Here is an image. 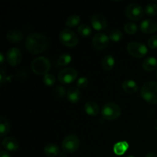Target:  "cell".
Segmentation results:
<instances>
[{"label":"cell","mask_w":157,"mask_h":157,"mask_svg":"<svg viewBox=\"0 0 157 157\" xmlns=\"http://www.w3.org/2000/svg\"><path fill=\"white\" fill-rule=\"evenodd\" d=\"M6 78H7V77H6L4 69L1 68V71H0V84H1V85H2L4 82H6Z\"/></svg>","instance_id":"34"},{"label":"cell","mask_w":157,"mask_h":157,"mask_svg":"<svg viewBox=\"0 0 157 157\" xmlns=\"http://www.w3.org/2000/svg\"><path fill=\"white\" fill-rule=\"evenodd\" d=\"M71 61V57L68 54H63L59 57L58 61V64L59 66L64 67V66L67 65Z\"/></svg>","instance_id":"28"},{"label":"cell","mask_w":157,"mask_h":157,"mask_svg":"<svg viewBox=\"0 0 157 157\" xmlns=\"http://www.w3.org/2000/svg\"><path fill=\"white\" fill-rule=\"evenodd\" d=\"M126 157H134V156H126Z\"/></svg>","instance_id":"38"},{"label":"cell","mask_w":157,"mask_h":157,"mask_svg":"<svg viewBox=\"0 0 157 157\" xmlns=\"http://www.w3.org/2000/svg\"><path fill=\"white\" fill-rule=\"evenodd\" d=\"M145 157H157V154L155 153H148Z\"/></svg>","instance_id":"36"},{"label":"cell","mask_w":157,"mask_h":157,"mask_svg":"<svg viewBox=\"0 0 157 157\" xmlns=\"http://www.w3.org/2000/svg\"><path fill=\"white\" fill-rule=\"evenodd\" d=\"M11 124L9 120L4 117H0V137H4L10 132Z\"/></svg>","instance_id":"19"},{"label":"cell","mask_w":157,"mask_h":157,"mask_svg":"<svg viewBox=\"0 0 157 157\" xmlns=\"http://www.w3.org/2000/svg\"><path fill=\"white\" fill-rule=\"evenodd\" d=\"M80 21H81V17L78 15H71L67 18V21H66V26L69 28H73L79 25Z\"/></svg>","instance_id":"25"},{"label":"cell","mask_w":157,"mask_h":157,"mask_svg":"<svg viewBox=\"0 0 157 157\" xmlns=\"http://www.w3.org/2000/svg\"><path fill=\"white\" fill-rule=\"evenodd\" d=\"M59 39L63 44L67 47H74L78 43V37L73 31L64 29L60 32Z\"/></svg>","instance_id":"7"},{"label":"cell","mask_w":157,"mask_h":157,"mask_svg":"<svg viewBox=\"0 0 157 157\" xmlns=\"http://www.w3.org/2000/svg\"><path fill=\"white\" fill-rule=\"evenodd\" d=\"M140 28L145 34L154 33L157 31V22L153 19H146L141 22Z\"/></svg>","instance_id":"13"},{"label":"cell","mask_w":157,"mask_h":157,"mask_svg":"<svg viewBox=\"0 0 157 157\" xmlns=\"http://www.w3.org/2000/svg\"><path fill=\"white\" fill-rule=\"evenodd\" d=\"M59 152L60 150L58 146L54 144H48V145H46L45 147L44 148V154L49 157H54L58 156Z\"/></svg>","instance_id":"21"},{"label":"cell","mask_w":157,"mask_h":157,"mask_svg":"<svg viewBox=\"0 0 157 157\" xmlns=\"http://www.w3.org/2000/svg\"><path fill=\"white\" fill-rule=\"evenodd\" d=\"M109 38L111 41L117 42L123 38V32L119 29H114V30L111 31L110 35H109Z\"/></svg>","instance_id":"27"},{"label":"cell","mask_w":157,"mask_h":157,"mask_svg":"<svg viewBox=\"0 0 157 157\" xmlns=\"http://www.w3.org/2000/svg\"><path fill=\"white\" fill-rule=\"evenodd\" d=\"M127 50L131 56L134 58H144L148 52L147 47L144 44L138 41H131L127 46Z\"/></svg>","instance_id":"5"},{"label":"cell","mask_w":157,"mask_h":157,"mask_svg":"<svg viewBox=\"0 0 157 157\" xmlns=\"http://www.w3.org/2000/svg\"><path fill=\"white\" fill-rule=\"evenodd\" d=\"M67 98L72 104H76L81 98V92L77 87H71L67 91Z\"/></svg>","instance_id":"15"},{"label":"cell","mask_w":157,"mask_h":157,"mask_svg":"<svg viewBox=\"0 0 157 157\" xmlns=\"http://www.w3.org/2000/svg\"><path fill=\"white\" fill-rule=\"evenodd\" d=\"M115 64V60L112 55H106L102 60V67L106 71H110L113 69Z\"/></svg>","instance_id":"22"},{"label":"cell","mask_w":157,"mask_h":157,"mask_svg":"<svg viewBox=\"0 0 157 157\" xmlns=\"http://www.w3.org/2000/svg\"><path fill=\"white\" fill-rule=\"evenodd\" d=\"M62 150L64 153H73L80 147V140L76 135H67L62 142Z\"/></svg>","instance_id":"6"},{"label":"cell","mask_w":157,"mask_h":157,"mask_svg":"<svg viewBox=\"0 0 157 157\" xmlns=\"http://www.w3.org/2000/svg\"><path fill=\"white\" fill-rule=\"evenodd\" d=\"M25 44L31 54L38 55L48 48L49 41L47 37L42 34L32 33L26 38Z\"/></svg>","instance_id":"1"},{"label":"cell","mask_w":157,"mask_h":157,"mask_svg":"<svg viewBox=\"0 0 157 157\" xmlns=\"http://www.w3.org/2000/svg\"><path fill=\"white\" fill-rule=\"evenodd\" d=\"M84 110L89 116L95 117L99 113L100 108L97 103L94 101H88L84 105Z\"/></svg>","instance_id":"17"},{"label":"cell","mask_w":157,"mask_h":157,"mask_svg":"<svg viewBox=\"0 0 157 157\" xmlns=\"http://www.w3.org/2000/svg\"><path fill=\"white\" fill-rule=\"evenodd\" d=\"M21 51L16 48H12L9 49L6 53V60L9 65L11 66H17L21 63Z\"/></svg>","instance_id":"11"},{"label":"cell","mask_w":157,"mask_h":157,"mask_svg":"<svg viewBox=\"0 0 157 157\" xmlns=\"http://www.w3.org/2000/svg\"><path fill=\"white\" fill-rule=\"evenodd\" d=\"M78 32L81 37L87 38V37H89L91 35L92 29L88 25L82 24L80 25L79 27L78 28Z\"/></svg>","instance_id":"24"},{"label":"cell","mask_w":157,"mask_h":157,"mask_svg":"<svg viewBox=\"0 0 157 157\" xmlns=\"http://www.w3.org/2000/svg\"><path fill=\"white\" fill-rule=\"evenodd\" d=\"M43 82L48 87H52L55 84V77L52 74H46L43 77Z\"/></svg>","instance_id":"29"},{"label":"cell","mask_w":157,"mask_h":157,"mask_svg":"<svg viewBox=\"0 0 157 157\" xmlns=\"http://www.w3.org/2000/svg\"><path fill=\"white\" fill-rule=\"evenodd\" d=\"M101 114L107 121H114L118 119L121 115V108L115 103H107L103 107Z\"/></svg>","instance_id":"4"},{"label":"cell","mask_w":157,"mask_h":157,"mask_svg":"<svg viewBox=\"0 0 157 157\" xmlns=\"http://www.w3.org/2000/svg\"><path fill=\"white\" fill-rule=\"evenodd\" d=\"M66 94V90L62 86H57L55 90V95L58 99H62Z\"/></svg>","instance_id":"31"},{"label":"cell","mask_w":157,"mask_h":157,"mask_svg":"<svg viewBox=\"0 0 157 157\" xmlns=\"http://www.w3.org/2000/svg\"><path fill=\"white\" fill-rule=\"evenodd\" d=\"M129 148V144L126 141H121L113 146V152L116 155L121 156L127 152Z\"/></svg>","instance_id":"23"},{"label":"cell","mask_w":157,"mask_h":157,"mask_svg":"<svg viewBox=\"0 0 157 157\" xmlns=\"http://www.w3.org/2000/svg\"><path fill=\"white\" fill-rule=\"evenodd\" d=\"M5 61V58H4V55L2 53L0 54V64H2Z\"/></svg>","instance_id":"37"},{"label":"cell","mask_w":157,"mask_h":157,"mask_svg":"<svg viewBox=\"0 0 157 157\" xmlns=\"http://www.w3.org/2000/svg\"><path fill=\"white\" fill-rule=\"evenodd\" d=\"M78 78V71L73 67H65L59 72L58 78L61 84H68L74 82Z\"/></svg>","instance_id":"8"},{"label":"cell","mask_w":157,"mask_h":157,"mask_svg":"<svg viewBox=\"0 0 157 157\" xmlns=\"http://www.w3.org/2000/svg\"><path fill=\"white\" fill-rule=\"evenodd\" d=\"M88 85V80L87 78H80L78 80V82H77V87L78 89H84L85 87H87V86Z\"/></svg>","instance_id":"32"},{"label":"cell","mask_w":157,"mask_h":157,"mask_svg":"<svg viewBox=\"0 0 157 157\" xmlns=\"http://www.w3.org/2000/svg\"><path fill=\"white\" fill-rule=\"evenodd\" d=\"M148 46L152 49L157 48V35L150 37L148 40Z\"/></svg>","instance_id":"33"},{"label":"cell","mask_w":157,"mask_h":157,"mask_svg":"<svg viewBox=\"0 0 157 157\" xmlns=\"http://www.w3.org/2000/svg\"><path fill=\"white\" fill-rule=\"evenodd\" d=\"M144 12L149 16H155L157 15V5L154 3L148 4L145 7Z\"/></svg>","instance_id":"26"},{"label":"cell","mask_w":157,"mask_h":157,"mask_svg":"<svg viewBox=\"0 0 157 157\" xmlns=\"http://www.w3.org/2000/svg\"><path fill=\"white\" fill-rule=\"evenodd\" d=\"M122 87L123 90L127 94H134L136 92L138 91V87L137 84L133 80H126L124 81V83L122 84Z\"/></svg>","instance_id":"16"},{"label":"cell","mask_w":157,"mask_h":157,"mask_svg":"<svg viewBox=\"0 0 157 157\" xmlns=\"http://www.w3.org/2000/svg\"><path fill=\"white\" fill-rule=\"evenodd\" d=\"M2 144L5 149L11 152L16 151L19 148V144H18V140L15 138L11 137V136L4 138Z\"/></svg>","instance_id":"14"},{"label":"cell","mask_w":157,"mask_h":157,"mask_svg":"<svg viewBox=\"0 0 157 157\" xmlns=\"http://www.w3.org/2000/svg\"><path fill=\"white\" fill-rule=\"evenodd\" d=\"M144 11L142 6L136 3H131L126 8V15L133 21H140L144 17Z\"/></svg>","instance_id":"9"},{"label":"cell","mask_w":157,"mask_h":157,"mask_svg":"<svg viewBox=\"0 0 157 157\" xmlns=\"http://www.w3.org/2000/svg\"><path fill=\"white\" fill-rule=\"evenodd\" d=\"M141 97L147 103L157 104V82L147 81L141 87Z\"/></svg>","instance_id":"2"},{"label":"cell","mask_w":157,"mask_h":157,"mask_svg":"<svg viewBox=\"0 0 157 157\" xmlns=\"http://www.w3.org/2000/svg\"><path fill=\"white\" fill-rule=\"evenodd\" d=\"M31 67L34 73L36 75H45L50 70L51 64L49 60L45 57H38L33 60Z\"/></svg>","instance_id":"3"},{"label":"cell","mask_w":157,"mask_h":157,"mask_svg":"<svg viewBox=\"0 0 157 157\" xmlns=\"http://www.w3.org/2000/svg\"><path fill=\"white\" fill-rule=\"evenodd\" d=\"M142 67L146 71H153L157 67V60L153 57H149L146 58L142 63Z\"/></svg>","instance_id":"18"},{"label":"cell","mask_w":157,"mask_h":157,"mask_svg":"<svg viewBox=\"0 0 157 157\" xmlns=\"http://www.w3.org/2000/svg\"><path fill=\"white\" fill-rule=\"evenodd\" d=\"M138 27L135 23L128 22L124 25V31L130 35H134L135 33H136Z\"/></svg>","instance_id":"30"},{"label":"cell","mask_w":157,"mask_h":157,"mask_svg":"<svg viewBox=\"0 0 157 157\" xmlns=\"http://www.w3.org/2000/svg\"><path fill=\"white\" fill-rule=\"evenodd\" d=\"M156 77H157V74H156Z\"/></svg>","instance_id":"39"},{"label":"cell","mask_w":157,"mask_h":157,"mask_svg":"<svg viewBox=\"0 0 157 157\" xmlns=\"http://www.w3.org/2000/svg\"><path fill=\"white\" fill-rule=\"evenodd\" d=\"M6 38L9 41H11V42H19V41H22L23 34L18 30H15V29L14 30H10L8 32L7 35H6Z\"/></svg>","instance_id":"20"},{"label":"cell","mask_w":157,"mask_h":157,"mask_svg":"<svg viewBox=\"0 0 157 157\" xmlns=\"http://www.w3.org/2000/svg\"><path fill=\"white\" fill-rule=\"evenodd\" d=\"M110 38L105 33L100 32L96 34L92 39V44L96 50L102 51L108 46Z\"/></svg>","instance_id":"10"},{"label":"cell","mask_w":157,"mask_h":157,"mask_svg":"<svg viewBox=\"0 0 157 157\" xmlns=\"http://www.w3.org/2000/svg\"><path fill=\"white\" fill-rule=\"evenodd\" d=\"M90 23H91L94 29H95L96 31L104 30L107 26V21L105 17L98 13L92 15L91 18H90Z\"/></svg>","instance_id":"12"},{"label":"cell","mask_w":157,"mask_h":157,"mask_svg":"<svg viewBox=\"0 0 157 157\" xmlns=\"http://www.w3.org/2000/svg\"><path fill=\"white\" fill-rule=\"evenodd\" d=\"M0 157H11V156L7 152L1 151V153H0Z\"/></svg>","instance_id":"35"}]
</instances>
